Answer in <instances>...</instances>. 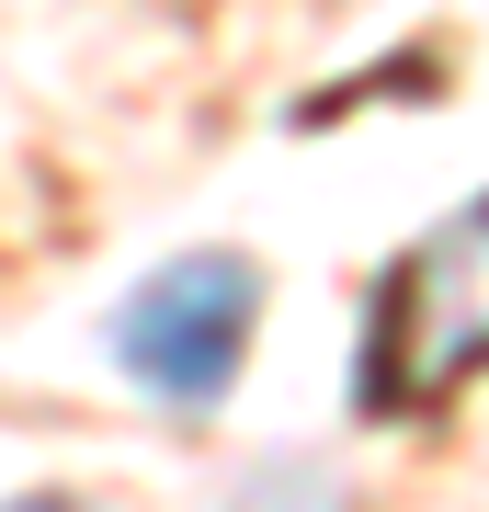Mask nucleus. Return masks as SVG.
I'll use <instances>...</instances> for the list:
<instances>
[{"label":"nucleus","instance_id":"nucleus-1","mask_svg":"<svg viewBox=\"0 0 489 512\" xmlns=\"http://www.w3.org/2000/svg\"><path fill=\"white\" fill-rule=\"evenodd\" d=\"M478 365H489V194L455 205L444 228H421L376 274L353 399L387 410V421H421V410H444Z\"/></svg>","mask_w":489,"mask_h":512},{"label":"nucleus","instance_id":"nucleus-3","mask_svg":"<svg viewBox=\"0 0 489 512\" xmlns=\"http://www.w3.org/2000/svg\"><path fill=\"white\" fill-rule=\"evenodd\" d=\"M228 512H342V478H330V467H296V456H273V467H262Z\"/></svg>","mask_w":489,"mask_h":512},{"label":"nucleus","instance_id":"nucleus-2","mask_svg":"<svg viewBox=\"0 0 489 512\" xmlns=\"http://www.w3.org/2000/svg\"><path fill=\"white\" fill-rule=\"evenodd\" d=\"M251 330H262V274L239 251H182L114 308L103 342L126 365V387H148L160 410H217L239 353H251Z\"/></svg>","mask_w":489,"mask_h":512},{"label":"nucleus","instance_id":"nucleus-4","mask_svg":"<svg viewBox=\"0 0 489 512\" xmlns=\"http://www.w3.org/2000/svg\"><path fill=\"white\" fill-rule=\"evenodd\" d=\"M0 512H91V501H69V490H23V501H0Z\"/></svg>","mask_w":489,"mask_h":512}]
</instances>
